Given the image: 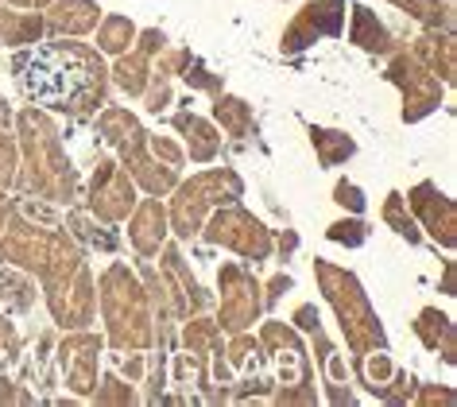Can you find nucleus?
<instances>
[{"label":"nucleus","mask_w":457,"mask_h":407,"mask_svg":"<svg viewBox=\"0 0 457 407\" xmlns=\"http://www.w3.org/2000/svg\"><path fill=\"white\" fill-rule=\"evenodd\" d=\"M20 86L31 101L47 109H82L101 94V66L82 47H39L20 54Z\"/></svg>","instance_id":"obj_1"}]
</instances>
